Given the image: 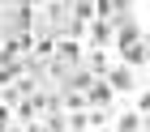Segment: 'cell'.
Instances as JSON below:
<instances>
[{
	"label": "cell",
	"mask_w": 150,
	"mask_h": 132,
	"mask_svg": "<svg viewBox=\"0 0 150 132\" xmlns=\"http://www.w3.org/2000/svg\"><path fill=\"white\" fill-rule=\"evenodd\" d=\"M107 98H112V85H103V81H90V102H94V107H107Z\"/></svg>",
	"instance_id": "cell-1"
},
{
	"label": "cell",
	"mask_w": 150,
	"mask_h": 132,
	"mask_svg": "<svg viewBox=\"0 0 150 132\" xmlns=\"http://www.w3.org/2000/svg\"><path fill=\"white\" fill-rule=\"evenodd\" d=\"M90 38H94V43H107V38H112V22H107V17H99V22L90 26Z\"/></svg>",
	"instance_id": "cell-2"
},
{
	"label": "cell",
	"mask_w": 150,
	"mask_h": 132,
	"mask_svg": "<svg viewBox=\"0 0 150 132\" xmlns=\"http://www.w3.org/2000/svg\"><path fill=\"white\" fill-rule=\"evenodd\" d=\"M112 89H133V73H125V68L112 73Z\"/></svg>",
	"instance_id": "cell-3"
},
{
	"label": "cell",
	"mask_w": 150,
	"mask_h": 132,
	"mask_svg": "<svg viewBox=\"0 0 150 132\" xmlns=\"http://www.w3.org/2000/svg\"><path fill=\"white\" fill-rule=\"evenodd\" d=\"M137 128H142L137 115H125V119H120V132H137Z\"/></svg>",
	"instance_id": "cell-4"
},
{
	"label": "cell",
	"mask_w": 150,
	"mask_h": 132,
	"mask_svg": "<svg viewBox=\"0 0 150 132\" xmlns=\"http://www.w3.org/2000/svg\"><path fill=\"white\" fill-rule=\"evenodd\" d=\"M137 107H142V111H146V115H150V94H146V98H142V102H137Z\"/></svg>",
	"instance_id": "cell-5"
}]
</instances>
